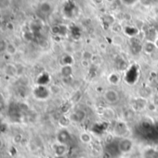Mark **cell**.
<instances>
[{
    "label": "cell",
    "mask_w": 158,
    "mask_h": 158,
    "mask_svg": "<svg viewBox=\"0 0 158 158\" xmlns=\"http://www.w3.org/2000/svg\"><path fill=\"white\" fill-rule=\"evenodd\" d=\"M33 94L37 100H46L49 97L51 93L49 88H47L46 85H37L34 88Z\"/></svg>",
    "instance_id": "cell-1"
},
{
    "label": "cell",
    "mask_w": 158,
    "mask_h": 158,
    "mask_svg": "<svg viewBox=\"0 0 158 158\" xmlns=\"http://www.w3.org/2000/svg\"><path fill=\"white\" fill-rule=\"evenodd\" d=\"M103 98L106 101L107 104L109 105H115L118 103L120 96L119 94L116 90L115 89H107L104 93H103Z\"/></svg>",
    "instance_id": "cell-2"
},
{
    "label": "cell",
    "mask_w": 158,
    "mask_h": 158,
    "mask_svg": "<svg viewBox=\"0 0 158 158\" xmlns=\"http://www.w3.org/2000/svg\"><path fill=\"white\" fill-rule=\"evenodd\" d=\"M114 133L115 136L124 138L127 137V134L129 133V127L128 124L125 121H117L114 127Z\"/></svg>",
    "instance_id": "cell-3"
},
{
    "label": "cell",
    "mask_w": 158,
    "mask_h": 158,
    "mask_svg": "<svg viewBox=\"0 0 158 158\" xmlns=\"http://www.w3.org/2000/svg\"><path fill=\"white\" fill-rule=\"evenodd\" d=\"M133 148V141L128 137L121 138L118 143V150L122 154H127L130 152Z\"/></svg>",
    "instance_id": "cell-4"
},
{
    "label": "cell",
    "mask_w": 158,
    "mask_h": 158,
    "mask_svg": "<svg viewBox=\"0 0 158 158\" xmlns=\"http://www.w3.org/2000/svg\"><path fill=\"white\" fill-rule=\"evenodd\" d=\"M87 117V113L85 110L83 109H77L75 111H74L73 113H71V115L69 116V118L71 120V122L74 123H81L85 120Z\"/></svg>",
    "instance_id": "cell-5"
},
{
    "label": "cell",
    "mask_w": 158,
    "mask_h": 158,
    "mask_svg": "<svg viewBox=\"0 0 158 158\" xmlns=\"http://www.w3.org/2000/svg\"><path fill=\"white\" fill-rule=\"evenodd\" d=\"M56 139H57V142L58 143H64V144H68L69 142L71 141V133L69 132L68 130H66L65 128H63L61 131H59V132L57 133Z\"/></svg>",
    "instance_id": "cell-6"
},
{
    "label": "cell",
    "mask_w": 158,
    "mask_h": 158,
    "mask_svg": "<svg viewBox=\"0 0 158 158\" xmlns=\"http://www.w3.org/2000/svg\"><path fill=\"white\" fill-rule=\"evenodd\" d=\"M52 149L55 154V156H65V155L68 152V144H64L57 142L52 146Z\"/></svg>",
    "instance_id": "cell-7"
},
{
    "label": "cell",
    "mask_w": 158,
    "mask_h": 158,
    "mask_svg": "<svg viewBox=\"0 0 158 158\" xmlns=\"http://www.w3.org/2000/svg\"><path fill=\"white\" fill-rule=\"evenodd\" d=\"M3 72L7 77H15L18 75V67L12 63H7L3 67Z\"/></svg>",
    "instance_id": "cell-8"
},
{
    "label": "cell",
    "mask_w": 158,
    "mask_h": 158,
    "mask_svg": "<svg viewBox=\"0 0 158 158\" xmlns=\"http://www.w3.org/2000/svg\"><path fill=\"white\" fill-rule=\"evenodd\" d=\"M147 100L145 98L142 97H139L134 99V102L132 104V109L135 111H141L143 110L144 108H146V105H147Z\"/></svg>",
    "instance_id": "cell-9"
},
{
    "label": "cell",
    "mask_w": 158,
    "mask_h": 158,
    "mask_svg": "<svg viewBox=\"0 0 158 158\" xmlns=\"http://www.w3.org/2000/svg\"><path fill=\"white\" fill-rule=\"evenodd\" d=\"M53 10L52 5L49 2H42L39 6H38V11L39 13H41L44 16H47L49 15Z\"/></svg>",
    "instance_id": "cell-10"
},
{
    "label": "cell",
    "mask_w": 158,
    "mask_h": 158,
    "mask_svg": "<svg viewBox=\"0 0 158 158\" xmlns=\"http://www.w3.org/2000/svg\"><path fill=\"white\" fill-rule=\"evenodd\" d=\"M102 116L104 119L106 120H113L115 119L116 114H115V111L111 108V107H106L102 110Z\"/></svg>",
    "instance_id": "cell-11"
},
{
    "label": "cell",
    "mask_w": 158,
    "mask_h": 158,
    "mask_svg": "<svg viewBox=\"0 0 158 158\" xmlns=\"http://www.w3.org/2000/svg\"><path fill=\"white\" fill-rule=\"evenodd\" d=\"M142 51H143L145 54H147V55L150 56V55L156 49V47L154 42L146 41V42L142 45Z\"/></svg>",
    "instance_id": "cell-12"
},
{
    "label": "cell",
    "mask_w": 158,
    "mask_h": 158,
    "mask_svg": "<svg viewBox=\"0 0 158 158\" xmlns=\"http://www.w3.org/2000/svg\"><path fill=\"white\" fill-rule=\"evenodd\" d=\"M79 141L84 144H88L92 142V136L88 131H82L79 134Z\"/></svg>",
    "instance_id": "cell-13"
},
{
    "label": "cell",
    "mask_w": 158,
    "mask_h": 158,
    "mask_svg": "<svg viewBox=\"0 0 158 158\" xmlns=\"http://www.w3.org/2000/svg\"><path fill=\"white\" fill-rule=\"evenodd\" d=\"M61 74L64 78H69L73 74V66L72 65H62L61 67Z\"/></svg>",
    "instance_id": "cell-14"
},
{
    "label": "cell",
    "mask_w": 158,
    "mask_h": 158,
    "mask_svg": "<svg viewBox=\"0 0 158 158\" xmlns=\"http://www.w3.org/2000/svg\"><path fill=\"white\" fill-rule=\"evenodd\" d=\"M108 81L112 84V85H117L120 83L121 81V76L119 73L117 72H113L109 75L108 77Z\"/></svg>",
    "instance_id": "cell-15"
},
{
    "label": "cell",
    "mask_w": 158,
    "mask_h": 158,
    "mask_svg": "<svg viewBox=\"0 0 158 158\" xmlns=\"http://www.w3.org/2000/svg\"><path fill=\"white\" fill-rule=\"evenodd\" d=\"M52 32L55 33L56 35H60V36L65 35L66 32H67V27L64 26V25H57V26H54L52 28Z\"/></svg>",
    "instance_id": "cell-16"
},
{
    "label": "cell",
    "mask_w": 158,
    "mask_h": 158,
    "mask_svg": "<svg viewBox=\"0 0 158 158\" xmlns=\"http://www.w3.org/2000/svg\"><path fill=\"white\" fill-rule=\"evenodd\" d=\"M157 32L154 28H150L147 31H146V39L147 41H151V42H155L156 39L157 38Z\"/></svg>",
    "instance_id": "cell-17"
},
{
    "label": "cell",
    "mask_w": 158,
    "mask_h": 158,
    "mask_svg": "<svg viewBox=\"0 0 158 158\" xmlns=\"http://www.w3.org/2000/svg\"><path fill=\"white\" fill-rule=\"evenodd\" d=\"M17 47L13 43H7V47H6V53L8 56H14L17 53Z\"/></svg>",
    "instance_id": "cell-18"
},
{
    "label": "cell",
    "mask_w": 158,
    "mask_h": 158,
    "mask_svg": "<svg viewBox=\"0 0 158 158\" xmlns=\"http://www.w3.org/2000/svg\"><path fill=\"white\" fill-rule=\"evenodd\" d=\"M12 5V0H0V11L7 10Z\"/></svg>",
    "instance_id": "cell-19"
},
{
    "label": "cell",
    "mask_w": 158,
    "mask_h": 158,
    "mask_svg": "<svg viewBox=\"0 0 158 158\" xmlns=\"http://www.w3.org/2000/svg\"><path fill=\"white\" fill-rule=\"evenodd\" d=\"M158 106L154 102V101H148L147 102V105H146V109L149 111V112H152V113H155L157 111Z\"/></svg>",
    "instance_id": "cell-20"
},
{
    "label": "cell",
    "mask_w": 158,
    "mask_h": 158,
    "mask_svg": "<svg viewBox=\"0 0 158 158\" xmlns=\"http://www.w3.org/2000/svg\"><path fill=\"white\" fill-rule=\"evenodd\" d=\"M112 42L116 46H120L124 44V38L121 36V35H115L113 38H112Z\"/></svg>",
    "instance_id": "cell-21"
},
{
    "label": "cell",
    "mask_w": 158,
    "mask_h": 158,
    "mask_svg": "<svg viewBox=\"0 0 158 158\" xmlns=\"http://www.w3.org/2000/svg\"><path fill=\"white\" fill-rule=\"evenodd\" d=\"M94 56V54L90 51H88V50H85L82 52V55H81V59H85V60H88V61H91L92 58Z\"/></svg>",
    "instance_id": "cell-22"
},
{
    "label": "cell",
    "mask_w": 158,
    "mask_h": 158,
    "mask_svg": "<svg viewBox=\"0 0 158 158\" xmlns=\"http://www.w3.org/2000/svg\"><path fill=\"white\" fill-rule=\"evenodd\" d=\"M102 19H103L104 24H106L107 26H113L114 25L115 19H114L113 16H111V15H104Z\"/></svg>",
    "instance_id": "cell-23"
},
{
    "label": "cell",
    "mask_w": 158,
    "mask_h": 158,
    "mask_svg": "<svg viewBox=\"0 0 158 158\" xmlns=\"http://www.w3.org/2000/svg\"><path fill=\"white\" fill-rule=\"evenodd\" d=\"M125 31H126V33L129 35V36H130V37H133V36H135L137 33H138V29L137 28H135V27H127L126 29H125Z\"/></svg>",
    "instance_id": "cell-24"
},
{
    "label": "cell",
    "mask_w": 158,
    "mask_h": 158,
    "mask_svg": "<svg viewBox=\"0 0 158 158\" xmlns=\"http://www.w3.org/2000/svg\"><path fill=\"white\" fill-rule=\"evenodd\" d=\"M49 90H50V93L54 94H59L61 91V87L58 86V85H52L51 87H49Z\"/></svg>",
    "instance_id": "cell-25"
},
{
    "label": "cell",
    "mask_w": 158,
    "mask_h": 158,
    "mask_svg": "<svg viewBox=\"0 0 158 158\" xmlns=\"http://www.w3.org/2000/svg\"><path fill=\"white\" fill-rule=\"evenodd\" d=\"M24 39L27 40V41H32L34 39V32L32 31H26L24 32Z\"/></svg>",
    "instance_id": "cell-26"
},
{
    "label": "cell",
    "mask_w": 158,
    "mask_h": 158,
    "mask_svg": "<svg viewBox=\"0 0 158 158\" xmlns=\"http://www.w3.org/2000/svg\"><path fill=\"white\" fill-rule=\"evenodd\" d=\"M150 58L153 60V61H158V49L156 48L151 55H150Z\"/></svg>",
    "instance_id": "cell-27"
},
{
    "label": "cell",
    "mask_w": 158,
    "mask_h": 158,
    "mask_svg": "<svg viewBox=\"0 0 158 158\" xmlns=\"http://www.w3.org/2000/svg\"><path fill=\"white\" fill-rule=\"evenodd\" d=\"M90 64H91V61H88V60H85V59H81V66L83 67V68H89V66H90Z\"/></svg>",
    "instance_id": "cell-28"
},
{
    "label": "cell",
    "mask_w": 158,
    "mask_h": 158,
    "mask_svg": "<svg viewBox=\"0 0 158 158\" xmlns=\"http://www.w3.org/2000/svg\"><path fill=\"white\" fill-rule=\"evenodd\" d=\"M6 47H7V43L4 41H0V53L6 52Z\"/></svg>",
    "instance_id": "cell-29"
},
{
    "label": "cell",
    "mask_w": 158,
    "mask_h": 158,
    "mask_svg": "<svg viewBox=\"0 0 158 158\" xmlns=\"http://www.w3.org/2000/svg\"><path fill=\"white\" fill-rule=\"evenodd\" d=\"M20 140H21V136H20V135H19V134H18V135H16V136L14 137V142H15V143H20Z\"/></svg>",
    "instance_id": "cell-30"
},
{
    "label": "cell",
    "mask_w": 158,
    "mask_h": 158,
    "mask_svg": "<svg viewBox=\"0 0 158 158\" xmlns=\"http://www.w3.org/2000/svg\"><path fill=\"white\" fill-rule=\"evenodd\" d=\"M123 2L127 5H132L133 3L136 2V0H123Z\"/></svg>",
    "instance_id": "cell-31"
},
{
    "label": "cell",
    "mask_w": 158,
    "mask_h": 158,
    "mask_svg": "<svg viewBox=\"0 0 158 158\" xmlns=\"http://www.w3.org/2000/svg\"><path fill=\"white\" fill-rule=\"evenodd\" d=\"M100 48L102 49V50H105L106 49V44H103V43H102V44H100Z\"/></svg>",
    "instance_id": "cell-32"
},
{
    "label": "cell",
    "mask_w": 158,
    "mask_h": 158,
    "mask_svg": "<svg viewBox=\"0 0 158 158\" xmlns=\"http://www.w3.org/2000/svg\"><path fill=\"white\" fill-rule=\"evenodd\" d=\"M96 5H101V4H102L103 3V1L104 0H92Z\"/></svg>",
    "instance_id": "cell-33"
},
{
    "label": "cell",
    "mask_w": 158,
    "mask_h": 158,
    "mask_svg": "<svg viewBox=\"0 0 158 158\" xmlns=\"http://www.w3.org/2000/svg\"><path fill=\"white\" fill-rule=\"evenodd\" d=\"M152 2V0H142V3L143 5H149Z\"/></svg>",
    "instance_id": "cell-34"
},
{
    "label": "cell",
    "mask_w": 158,
    "mask_h": 158,
    "mask_svg": "<svg viewBox=\"0 0 158 158\" xmlns=\"http://www.w3.org/2000/svg\"><path fill=\"white\" fill-rule=\"evenodd\" d=\"M154 44H155V45H156V47L158 49V37L156 39V41L154 42Z\"/></svg>",
    "instance_id": "cell-35"
},
{
    "label": "cell",
    "mask_w": 158,
    "mask_h": 158,
    "mask_svg": "<svg viewBox=\"0 0 158 158\" xmlns=\"http://www.w3.org/2000/svg\"><path fill=\"white\" fill-rule=\"evenodd\" d=\"M2 145H3V142H2V141L0 140V149L2 148Z\"/></svg>",
    "instance_id": "cell-36"
},
{
    "label": "cell",
    "mask_w": 158,
    "mask_h": 158,
    "mask_svg": "<svg viewBox=\"0 0 158 158\" xmlns=\"http://www.w3.org/2000/svg\"><path fill=\"white\" fill-rule=\"evenodd\" d=\"M55 158H65V156H55Z\"/></svg>",
    "instance_id": "cell-37"
}]
</instances>
